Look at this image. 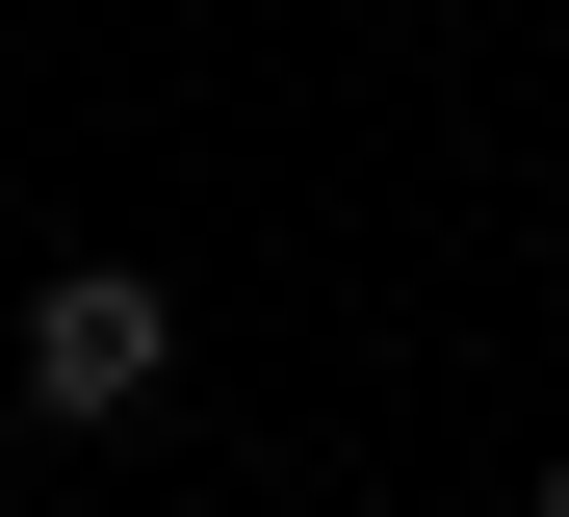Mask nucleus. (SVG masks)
<instances>
[{"mask_svg": "<svg viewBox=\"0 0 569 517\" xmlns=\"http://www.w3.org/2000/svg\"><path fill=\"white\" fill-rule=\"evenodd\" d=\"M156 388H181V310L130 259H52L27 285V414H156Z\"/></svg>", "mask_w": 569, "mask_h": 517, "instance_id": "f257e3e1", "label": "nucleus"}, {"mask_svg": "<svg viewBox=\"0 0 569 517\" xmlns=\"http://www.w3.org/2000/svg\"><path fill=\"white\" fill-rule=\"evenodd\" d=\"M0 466H27V388H0Z\"/></svg>", "mask_w": 569, "mask_h": 517, "instance_id": "f03ea898", "label": "nucleus"}, {"mask_svg": "<svg viewBox=\"0 0 569 517\" xmlns=\"http://www.w3.org/2000/svg\"><path fill=\"white\" fill-rule=\"evenodd\" d=\"M543 517H569V466H543Z\"/></svg>", "mask_w": 569, "mask_h": 517, "instance_id": "7ed1b4c3", "label": "nucleus"}]
</instances>
